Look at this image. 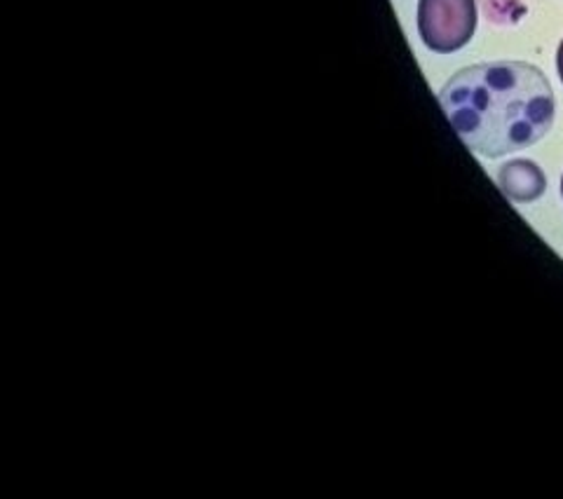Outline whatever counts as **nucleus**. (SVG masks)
<instances>
[{"instance_id":"2","label":"nucleus","mask_w":563,"mask_h":499,"mask_svg":"<svg viewBox=\"0 0 563 499\" xmlns=\"http://www.w3.org/2000/svg\"><path fill=\"white\" fill-rule=\"evenodd\" d=\"M477 31V0H418L420 41L437 55L463 49Z\"/></svg>"},{"instance_id":"5","label":"nucleus","mask_w":563,"mask_h":499,"mask_svg":"<svg viewBox=\"0 0 563 499\" xmlns=\"http://www.w3.org/2000/svg\"><path fill=\"white\" fill-rule=\"evenodd\" d=\"M561 198H563V176H561Z\"/></svg>"},{"instance_id":"1","label":"nucleus","mask_w":563,"mask_h":499,"mask_svg":"<svg viewBox=\"0 0 563 499\" xmlns=\"http://www.w3.org/2000/svg\"><path fill=\"white\" fill-rule=\"evenodd\" d=\"M439 103L463 144L488 159L536 146L556 118L548 76L528 62L465 66L439 89Z\"/></svg>"},{"instance_id":"3","label":"nucleus","mask_w":563,"mask_h":499,"mask_svg":"<svg viewBox=\"0 0 563 499\" xmlns=\"http://www.w3.org/2000/svg\"><path fill=\"white\" fill-rule=\"evenodd\" d=\"M498 186L517 204L536 202L548 188V176L531 159H512L498 169Z\"/></svg>"},{"instance_id":"4","label":"nucleus","mask_w":563,"mask_h":499,"mask_svg":"<svg viewBox=\"0 0 563 499\" xmlns=\"http://www.w3.org/2000/svg\"><path fill=\"white\" fill-rule=\"evenodd\" d=\"M556 70H559V78L563 82V41L559 45V52H556Z\"/></svg>"}]
</instances>
